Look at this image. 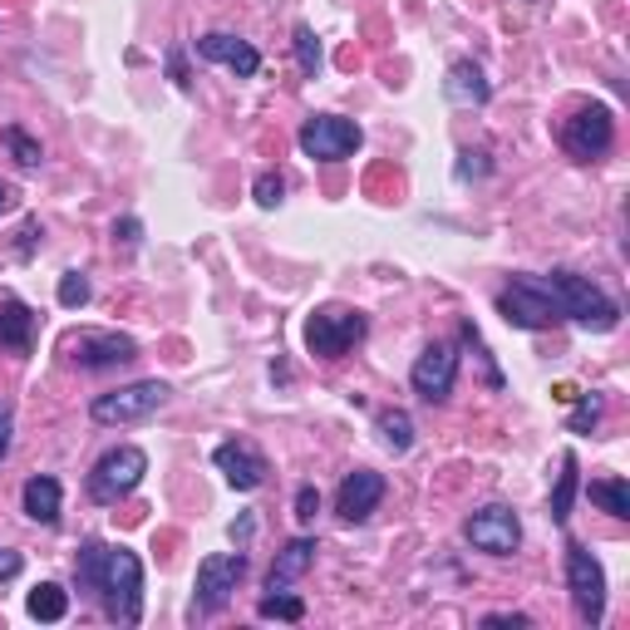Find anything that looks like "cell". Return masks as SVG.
Returning a JSON list of instances; mask_svg holds the SVG:
<instances>
[{
	"instance_id": "1",
	"label": "cell",
	"mask_w": 630,
	"mask_h": 630,
	"mask_svg": "<svg viewBox=\"0 0 630 630\" xmlns=\"http://www.w3.org/2000/svg\"><path fill=\"white\" fill-rule=\"evenodd\" d=\"M74 581H79V591L99 596L109 621L139 626V616H143V561L133 557L129 547L84 542L74 557Z\"/></svg>"
},
{
	"instance_id": "2",
	"label": "cell",
	"mask_w": 630,
	"mask_h": 630,
	"mask_svg": "<svg viewBox=\"0 0 630 630\" xmlns=\"http://www.w3.org/2000/svg\"><path fill=\"white\" fill-rule=\"evenodd\" d=\"M537 281H542V291L557 301V311L567 316V320H577L581 330L611 336V330L621 326V306H616L591 277H577V271L557 267V271H547V277H537Z\"/></svg>"
},
{
	"instance_id": "3",
	"label": "cell",
	"mask_w": 630,
	"mask_h": 630,
	"mask_svg": "<svg viewBox=\"0 0 630 630\" xmlns=\"http://www.w3.org/2000/svg\"><path fill=\"white\" fill-rule=\"evenodd\" d=\"M364 336H370V316L350 311V306H320V311L306 316V350L316 360H340Z\"/></svg>"
},
{
	"instance_id": "4",
	"label": "cell",
	"mask_w": 630,
	"mask_h": 630,
	"mask_svg": "<svg viewBox=\"0 0 630 630\" xmlns=\"http://www.w3.org/2000/svg\"><path fill=\"white\" fill-rule=\"evenodd\" d=\"M168 399H173V389L163 380H139V384H123V389L99 394L94 404H89V419L104 423V429H113V423H143V419H153Z\"/></svg>"
},
{
	"instance_id": "5",
	"label": "cell",
	"mask_w": 630,
	"mask_h": 630,
	"mask_svg": "<svg viewBox=\"0 0 630 630\" xmlns=\"http://www.w3.org/2000/svg\"><path fill=\"white\" fill-rule=\"evenodd\" d=\"M296 143H301L306 158H320V163H346V158L360 153L364 133L354 119H340V113H311V119L301 123V133H296Z\"/></svg>"
},
{
	"instance_id": "6",
	"label": "cell",
	"mask_w": 630,
	"mask_h": 630,
	"mask_svg": "<svg viewBox=\"0 0 630 630\" xmlns=\"http://www.w3.org/2000/svg\"><path fill=\"white\" fill-rule=\"evenodd\" d=\"M143 473H148V453L133 449V443H119V449H109L89 468V498L109 508V502L129 498V492L143 483Z\"/></svg>"
},
{
	"instance_id": "7",
	"label": "cell",
	"mask_w": 630,
	"mask_h": 630,
	"mask_svg": "<svg viewBox=\"0 0 630 630\" xmlns=\"http://www.w3.org/2000/svg\"><path fill=\"white\" fill-rule=\"evenodd\" d=\"M242 577H247L242 547H237V552H212V557H202L198 587H192V616H217L227 601H232V591H237V581H242Z\"/></svg>"
},
{
	"instance_id": "8",
	"label": "cell",
	"mask_w": 630,
	"mask_h": 630,
	"mask_svg": "<svg viewBox=\"0 0 630 630\" xmlns=\"http://www.w3.org/2000/svg\"><path fill=\"white\" fill-rule=\"evenodd\" d=\"M611 143H616V113L606 104H587L561 123V148L577 163H596L601 153H611Z\"/></svg>"
},
{
	"instance_id": "9",
	"label": "cell",
	"mask_w": 630,
	"mask_h": 630,
	"mask_svg": "<svg viewBox=\"0 0 630 630\" xmlns=\"http://www.w3.org/2000/svg\"><path fill=\"white\" fill-rule=\"evenodd\" d=\"M498 316L508 320L512 330H547V326H557L561 320L557 301L542 291V281L537 277H518L512 286H502L498 291Z\"/></svg>"
},
{
	"instance_id": "10",
	"label": "cell",
	"mask_w": 630,
	"mask_h": 630,
	"mask_svg": "<svg viewBox=\"0 0 630 630\" xmlns=\"http://www.w3.org/2000/svg\"><path fill=\"white\" fill-rule=\"evenodd\" d=\"M567 591H571V606L587 626H601L606 621V571L581 542L567 547Z\"/></svg>"
},
{
	"instance_id": "11",
	"label": "cell",
	"mask_w": 630,
	"mask_h": 630,
	"mask_svg": "<svg viewBox=\"0 0 630 630\" xmlns=\"http://www.w3.org/2000/svg\"><path fill=\"white\" fill-rule=\"evenodd\" d=\"M64 354L79 370H119V364L139 360V340L119 336V330H79V336L64 340Z\"/></svg>"
},
{
	"instance_id": "12",
	"label": "cell",
	"mask_w": 630,
	"mask_h": 630,
	"mask_svg": "<svg viewBox=\"0 0 630 630\" xmlns=\"http://www.w3.org/2000/svg\"><path fill=\"white\" fill-rule=\"evenodd\" d=\"M463 537H468V547H478V552H488V557H512L522 547V522L512 508L488 502V508H478L473 518L463 522Z\"/></svg>"
},
{
	"instance_id": "13",
	"label": "cell",
	"mask_w": 630,
	"mask_h": 630,
	"mask_svg": "<svg viewBox=\"0 0 630 630\" xmlns=\"http://www.w3.org/2000/svg\"><path fill=\"white\" fill-rule=\"evenodd\" d=\"M453 380H458V350L449 340H433V346L414 360V370H409L414 394L429 399V404H443V399L453 394Z\"/></svg>"
},
{
	"instance_id": "14",
	"label": "cell",
	"mask_w": 630,
	"mask_h": 630,
	"mask_svg": "<svg viewBox=\"0 0 630 630\" xmlns=\"http://www.w3.org/2000/svg\"><path fill=\"white\" fill-rule=\"evenodd\" d=\"M384 502V478L374 468H354V473L340 478V492H336V518L360 527L370 522V512Z\"/></svg>"
},
{
	"instance_id": "15",
	"label": "cell",
	"mask_w": 630,
	"mask_h": 630,
	"mask_svg": "<svg viewBox=\"0 0 630 630\" xmlns=\"http://www.w3.org/2000/svg\"><path fill=\"white\" fill-rule=\"evenodd\" d=\"M212 463H217V473L227 478V488H237V492H257L261 483H267V458H261L251 443L242 439H227V443H217L212 449Z\"/></svg>"
},
{
	"instance_id": "16",
	"label": "cell",
	"mask_w": 630,
	"mask_h": 630,
	"mask_svg": "<svg viewBox=\"0 0 630 630\" xmlns=\"http://www.w3.org/2000/svg\"><path fill=\"white\" fill-rule=\"evenodd\" d=\"M198 54L208 64H222V70H232L237 79H251L261 70V54L257 44L242 40V36H227V30H208V36L198 40Z\"/></svg>"
},
{
	"instance_id": "17",
	"label": "cell",
	"mask_w": 630,
	"mask_h": 630,
	"mask_svg": "<svg viewBox=\"0 0 630 630\" xmlns=\"http://www.w3.org/2000/svg\"><path fill=\"white\" fill-rule=\"evenodd\" d=\"M0 350L6 354L36 350V311L16 291H0Z\"/></svg>"
},
{
	"instance_id": "18",
	"label": "cell",
	"mask_w": 630,
	"mask_h": 630,
	"mask_svg": "<svg viewBox=\"0 0 630 630\" xmlns=\"http://www.w3.org/2000/svg\"><path fill=\"white\" fill-rule=\"evenodd\" d=\"M311 567H316V537H291V542L277 552V561H271L267 591H291Z\"/></svg>"
},
{
	"instance_id": "19",
	"label": "cell",
	"mask_w": 630,
	"mask_h": 630,
	"mask_svg": "<svg viewBox=\"0 0 630 630\" xmlns=\"http://www.w3.org/2000/svg\"><path fill=\"white\" fill-rule=\"evenodd\" d=\"M443 99L458 104V109H483L492 99V84H488V74L478 70L473 60H453L449 79H443Z\"/></svg>"
},
{
	"instance_id": "20",
	"label": "cell",
	"mask_w": 630,
	"mask_h": 630,
	"mask_svg": "<svg viewBox=\"0 0 630 630\" xmlns=\"http://www.w3.org/2000/svg\"><path fill=\"white\" fill-rule=\"evenodd\" d=\"M20 502H26V518H30V522L54 527V522H60V502H64L60 478H50V473L26 478V488H20Z\"/></svg>"
},
{
	"instance_id": "21",
	"label": "cell",
	"mask_w": 630,
	"mask_h": 630,
	"mask_svg": "<svg viewBox=\"0 0 630 630\" xmlns=\"http://www.w3.org/2000/svg\"><path fill=\"white\" fill-rule=\"evenodd\" d=\"M374 433H380V443L389 453L414 449V419H409L404 409H380V414H374Z\"/></svg>"
},
{
	"instance_id": "22",
	"label": "cell",
	"mask_w": 630,
	"mask_h": 630,
	"mask_svg": "<svg viewBox=\"0 0 630 630\" xmlns=\"http://www.w3.org/2000/svg\"><path fill=\"white\" fill-rule=\"evenodd\" d=\"M587 498L606 512V518H616V522L630 518V483L626 478H596V483H587Z\"/></svg>"
},
{
	"instance_id": "23",
	"label": "cell",
	"mask_w": 630,
	"mask_h": 630,
	"mask_svg": "<svg viewBox=\"0 0 630 630\" xmlns=\"http://www.w3.org/2000/svg\"><path fill=\"white\" fill-rule=\"evenodd\" d=\"M581 492V468H577V453L561 458V473H557V488H552V522H567L571 518V502Z\"/></svg>"
},
{
	"instance_id": "24",
	"label": "cell",
	"mask_w": 630,
	"mask_h": 630,
	"mask_svg": "<svg viewBox=\"0 0 630 630\" xmlns=\"http://www.w3.org/2000/svg\"><path fill=\"white\" fill-rule=\"evenodd\" d=\"M26 611L36 616V621H64V616H70V591L54 587V581H40V587L30 591Z\"/></svg>"
},
{
	"instance_id": "25",
	"label": "cell",
	"mask_w": 630,
	"mask_h": 630,
	"mask_svg": "<svg viewBox=\"0 0 630 630\" xmlns=\"http://www.w3.org/2000/svg\"><path fill=\"white\" fill-rule=\"evenodd\" d=\"M257 616H261V621H306V601H301V596H291V591H267V596H261V601H257Z\"/></svg>"
},
{
	"instance_id": "26",
	"label": "cell",
	"mask_w": 630,
	"mask_h": 630,
	"mask_svg": "<svg viewBox=\"0 0 630 630\" xmlns=\"http://www.w3.org/2000/svg\"><path fill=\"white\" fill-rule=\"evenodd\" d=\"M571 404H577V409L567 414V433H591L596 423H601V414H606L601 394H577Z\"/></svg>"
},
{
	"instance_id": "27",
	"label": "cell",
	"mask_w": 630,
	"mask_h": 630,
	"mask_svg": "<svg viewBox=\"0 0 630 630\" xmlns=\"http://www.w3.org/2000/svg\"><path fill=\"white\" fill-rule=\"evenodd\" d=\"M296 64H301V74H320V64H326V54H320V40H316V30L311 26H296Z\"/></svg>"
},
{
	"instance_id": "28",
	"label": "cell",
	"mask_w": 630,
	"mask_h": 630,
	"mask_svg": "<svg viewBox=\"0 0 630 630\" xmlns=\"http://www.w3.org/2000/svg\"><path fill=\"white\" fill-rule=\"evenodd\" d=\"M6 148H10V158H16V163L20 168H40V143L36 139H30V133L26 129H20V123H10V129H6Z\"/></svg>"
},
{
	"instance_id": "29",
	"label": "cell",
	"mask_w": 630,
	"mask_h": 630,
	"mask_svg": "<svg viewBox=\"0 0 630 630\" xmlns=\"http://www.w3.org/2000/svg\"><path fill=\"white\" fill-rule=\"evenodd\" d=\"M89 296H94V286H89L84 271H64V277H60V306H64V311L89 306Z\"/></svg>"
},
{
	"instance_id": "30",
	"label": "cell",
	"mask_w": 630,
	"mask_h": 630,
	"mask_svg": "<svg viewBox=\"0 0 630 630\" xmlns=\"http://www.w3.org/2000/svg\"><path fill=\"white\" fill-rule=\"evenodd\" d=\"M251 198H257V208H281V198H286V182H281V173H261L257 178V188H251Z\"/></svg>"
},
{
	"instance_id": "31",
	"label": "cell",
	"mask_w": 630,
	"mask_h": 630,
	"mask_svg": "<svg viewBox=\"0 0 630 630\" xmlns=\"http://www.w3.org/2000/svg\"><path fill=\"white\" fill-rule=\"evenodd\" d=\"M488 173H492V163H488L483 148H463V153H458V182H473V178H488Z\"/></svg>"
},
{
	"instance_id": "32",
	"label": "cell",
	"mask_w": 630,
	"mask_h": 630,
	"mask_svg": "<svg viewBox=\"0 0 630 630\" xmlns=\"http://www.w3.org/2000/svg\"><path fill=\"white\" fill-rule=\"evenodd\" d=\"M139 242H143V222L139 217H119V222H113V247L139 251Z\"/></svg>"
},
{
	"instance_id": "33",
	"label": "cell",
	"mask_w": 630,
	"mask_h": 630,
	"mask_svg": "<svg viewBox=\"0 0 630 630\" xmlns=\"http://www.w3.org/2000/svg\"><path fill=\"white\" fill-rule=\"evenodd\" d=\"M316 512H320V492H316L311 483H301V488H296V522L311 527V522H316Z\"/></svg>"
},
{
	"instance_id": "34",
	"label": "cell",
	"mask_w": 630,
	"mask_h": 630,
	"mask_svg": "<svg viewBox=\"0 0 630 630\" xmlns=\"http://www.w3.org/2000/svg\"><path fill=\"white\" fill-rule=\"evenodd\" d=\"M483 626L492 630V626H512V630H527L532 621H527L522 611H492V616H483Z\"/></svg>"
},
{
	"instance_id": "35",
	"label": "cell",
	"mask_w": 630,
	"mask_h": 630,
	"mask_svg": "<svg viewBox=\"0 0 630 630\" xmlns=\"http://www.w3.org/2000/svg\"><path fill=\"white\" fill-rule=\"evenodd\" d=\"M20 567H26V561H20V552L0 547V581H16V577H20Z\"/></svg>"
},
{
	"instance_id": "36",
	"label": "cell",
	"mask_w": 630,
	"mask_h": 630,
	"mask_svg": "<svg viewBox=\"0 0 630 630\" xmlns=\"http://www.w3.org/2000/svg\"><path fill=\"white\" fill-rule=\"evenodd\" d=\"M168 74H173V84H178V89H192L188 64H182V50H168Z\"/></svg>"
},
{
	"instance_id": "37",
	"label": "cell",
	"mask_w": 630,
	"mask_h": 630,
	"mask_svg": "<svg viewBox=\"0 0 630 630\" xmlns=\"http://www.w3.org/2000/svg\"><path fill=\"white\" fill-rule=\"evenodd\" d=\"M10 433H16V419H10V409L0 404V463H6V453H10Z\"/></svg>"
},
{
	"instance_id": "38",
	"label": "cell",
	"mask_w": 630,
	"mask_h": 630,
	"mask_svg": "<svg viewBox=\"0 0 630 630\" xmlns=\"http://www.w3.org/2000/svg\"><path fill=\"white\" fill-rule=\"evenodd\" d=\"M40 222H26V232H20V257H36V242H40Z\"/></svg>"
},
{
	"instance_id": "39",
	"label": "cell",
	"mask_w": 630,
	"mask_h": 630,
	"mask_svg": "<svg viewBox=\"0 0 630 630\" xmlns=\"http://www.w3.org/2000/svg\"><path fill=\"white\" fill-rule=\"evenodd\" d=\"M251 532H257V522H251V518L232 522V542H237V547H247V542H251Z\"/></svg>"
},
{
	"instance_id": "40",
	"label": "cell",
	"mask_w": 630,
	"mask_h": 630,
	"mask_svg": "<svg viewBox=\"0 0 630 630\" xmlns=\"http://www.w3.org/2000/svg\"><path fill=\"white\" fill-rule=\"evenodd\" d=\"M16 202H20V192L10 188V182H0V217H6L10 208H16Z\"/></svg>"
},
{
	"instance_id": "41",
	"label": "cell",
	"mask_w": 630,
	"mask_h": 630,
	"mask_svg": "<svg viewBox=\"0 0 630 630\" xmlns=\"http://www.w3.org/2000/svg\"><path fill=\"white\" fill-rule=\"evenodd\" d=\"M577 394H581L577 384H557V399H561V404H571V399H577Z\"/></svg>"
}]
</instances>
